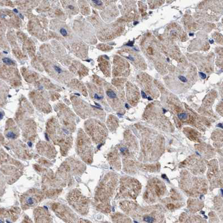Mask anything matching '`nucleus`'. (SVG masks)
<instances>
[{"instance_id":"1","label":"nucleus","mask_w":223,"mask_h":223,"mask_svg":"<svg viewBox=\"0 0 223 223\" xmlns=\"http://www.w3.org/2000/svg\"><path fill=\"white\" fill-rule=\"evenodd\" d=\"M77 153L83 161L90 164L93 161V149L90 139L81 132L79 133L76 141Z\"/></svg>"},{"instance_id":"2","label":"nucleus","mask_w":223,"mask_h":223,"mask_svg":"<svg viewBox=\"0 0 223 223\" xmlns=\"http://www.w3.org/2000/svg\"><path fill=\"white\" fill-rule=\"evenodd\" d=\"M109 175L106 176L96 189L95 199L96 203L97 204V207H102V206H105V205L107 206V204L109 202V198L114 189H112V186L114 185L112 184L113 181L111 178L112 175Z\"/></svg>"},{"instance_id":"3","label":"nucleus","mask_w":223,"mask_h":223,"mask_svg":"<svg viewBox=\"0 0 223 223\" xmlns=\"http://www.w3.org/2000/svg\"><path fill=\"white\" fill-rule=\"evenodd\" d=\"M67 200L69 204L78 211L83 213L87 211L90 203V200L83 196L80 191L77 190L71 191L68 195Z\"/></svg>"},{"instance_id":"4","label":"nucleus","mask_w":223,"mask_h":223,"mask_svg":"<svg viewBox=\"0 0 223 223\" xmlns=\"http://www.w3.org/2000/svg\"><path fill=\"white\" fill-rule=\"evenodd\" d=\"M44 197V194L37 189H32L27 191L21 196V206L24 209L34 206L39 204Z\"/></svg>"},{"instance_id":"5","label":"nucleus","mask_w":223,"mask_h":223,"mask_svg":"<svg viewBox=\"0 0 223 223\" xmlns=\"http://www.w3.org/2000/svg\"><path fill=\"white\" fill-rule=\"evenodd\" d=\"M37 148L39 153L44 156L49 158H53L56 157L57 153L55 148L49 144L41 141L37 144Z\"/></svg>"},{"instance_id":"6","label":"nucleus","mask_w":223,"mask_h":223,"mask_svg":"<svg viewBox=\"0 0 223 223\" xmlns=\"http://www.w3.org/2000/svg\"><path fill=\"white\" fill-rule=\"evenodd\" d=\"M143 221L146 223H157V219L154 215H146L144 216Z\"/></svg>"},{"instance_id":"7","label":"nucleus","mask_w":223,"mask_h":223,"mask_svg":"<svg viewBox=\"0 0 223 223\" xmlns=\"http://www.w3.org/2000/svg\"><path fill=\"white\" fill-rule=\"evenodd\" d=\"M2 61L5 63L7 64V65H12L13 64V62L11 59L8 58H4L2 59Z\"/></svg>"},{"instance_id":"8","label":"nucleus","mask_w":223,"mask_h":223,"mask_svg":"<svg viewBox=\"0 0 223 223\" xmlns=\"http://www.w3.org/2000/svg\"><path fill=\"white\" fill-rule=\"evenodd\" d=\"M107 95L110 98H114L116 97V95L112 91H108L107 92Z\"/></svg>"},{"instance_id":"9","label":"nucleus","mask_w":223,"mask_h":223,"mask_svg":"<svg viewBox=\"0 0 223 223\" xmlns=\"http://www.w3.org/2000/svg\"><path fill=\"white\" fill-rule=\"evenodd\" d=\"M178 117L180 119H186L187 117V114L186 113H181L178 115Z\"/></svg>"},{"instance_id":"10","label":"nucleus","mask_w":223,"mask_h":223,"mask_svg":"<svg viewBox=\"0 0 223 223\" xmlns=\"http://www.w3.org/2000/svg\"><path fill=\"white\" fill-rule=\"evenodd\" d=\"M60 32H61V34L63 36H64V37H66V36L67 35V30L65 29H64V28H62L61 30H60Z\"/></svg>"},{"instance_id":"11","label":"nucleus","mask_w":223,"mask_h":223,"mask_svg":"<svg viewBox=\"0 0 223 223\" xmlns=\"http://www.w3.org/2000/svg\"><path fill=\"white\" fill-rule=\"evenodd\" d=\"M178 78H179L180 80H181L182 82H186L187 81L186 78L185 77H183L182 76H180L178 77Z\"/></svg>"},{"instance_id":"12","label":"nucleus","mask_w":223,"mask_h":223,"mask_svg":"<svg viewBox=\"0 0 223 223\" xmlns=\"http://www.w3.org/2000/svg\"><path fill=\"white\" fill-rule=\"evenodd\" d=\"M92 2L93 3H95L96 5H102V2L101 1H100V0H98V1H92Z\"/></svg>"},{"instance_id":"13","label":"nucleus","mask_w":223,"mask_h":223,"mask_svg":"<svg viewBox=\"0 0 223 223\" xmlns=\"http://www.w3.org/2000/svg\"><path fill=\"white\" fill-rule=\"evenodd\" d=\"M54 69H55V70H56V71L57 72H58V73H61L62 72V69L59 67H57V66H54Z\"/></svg>"},{"instance_id":"14","label":"nucleus","mask_w":223,"mask_h":223,"mask_svg":"<svg viewBox=\"0 0 223 223\" xmlns=\"http://www.w3.org/2000/svg\"><path fill=\"white\" fill-rule=\"evenodd\" d=\"M199 75L202 79H205L206 77V74L204 73H202V72H199Z\"/></svg>"},{"instance_id":"15","label":"nucleus","mask_w":223,"mask_h":223,"mask_svg":"<svg viewBox=\"0 0 223 223\" xmlns=\"http://www.w3.org/2000/svg\"><path fill=\"white\" fill-rule=\"evenodd\" d=\"M94 98H96V99H97V100H100L101 98H103V97H102V96H99L97 95L96 93H95V95H94Z\"/></svg>"},{"instance_id":"16","label":"nucleus","mask_w":223,"mask_h":223,"mask_svg":"<svg viewBox=\"0 0 223 223\" xmlns=\"http://www.w3.org/2000/svg\"><path fill=\"white\" fill-rule=\"evenodd\" d=\"M141 96H142V97L144 98H147V96H146V94L145 93V92H144L143 91H141Z\"/></svg>"},{"instance_id":"17","label":"nucleus","mask_w":223,"mask_h":223,"mask_svg":"<svg viewBox=\"0 0 223 223\" xmlns=\"http://www.w3.org/2000/svg\"><path fill=\"white\" fill-rule=\"evenodd\" d=\"M133 42H130V43H127L126 45H129V46H133Z\"/></svg>"},{"instance_id":"18","label":"nucleus","mask_w":223,"mask_h":223,"mask_svg":"<svg viewBox=\"0 0 223 223\" xmlns=\"http://www.w3.org/2000/svg\"><path fill=\"white\" fill-rule=\"evenodd\" d=\"M218 126L221 127V128H223V124H219L218 125Z\"/></svg>"},{"instance_id":"19","label":"nucleus","mask_w":223,"mask_h":223,"mask_svg":"<svg viewBox=\"0 0 223 223\" xmlns=\"http://www.w3.org/2000/svg\"><path fill=\"white\" fill-rule=\"evenodd\" d=\"M68 7H69V8H71V9H73V8H74V7L73 6H68Z\"/></svg>"},{"instance_id":"20","label":"nucleus","mask_w":223,"mask_h":223,"mask_svg":"<svg viewBox=\"0 0 223 223\" xmlns=\"http://www.w3.org/2000/svg\"><path fill=\"white\" fill-rule=\"evenodd\" d=\"M127 58L130 59V60H131V61H134V59L132 58V57H127Z\"/></svg>"},{"instance_id":"21","label":"nucleus","mask_w":223,"mask_h":223,"mask_svg":"<svg viewBox=\"0 0 223 223\" xmlns=\"http://www.w3.org/2000/svg\"><path fill=\"white\" fill-rule=\"evenodd\" d=\"M13 11H14V12H15L16 13H18V11L16 9H14V10H13Z\"/></svg>"},{"instance_id":"22","label":"nucleus","mask_w":223,"mask_h":223,"mask_svg":"<svg viewBox=\"0 0 223 223\" xmlns=\"http://www.w3.org/2000/svg\"><path fill=\"white\" fill-rule=\"evenodd\" d=\"M2 112H1V119H2Z\"/></svg>"},{"instance_id":"23","label":"nucleus","mask_w":223,"mask_h":223,"mask_svg":"<svg viewBox=\"0 0 223 223\" xmlns=\"http://www.w3.org/2000/svg\"><path fill=\"white\" fill-rule=\"evenodd\" d=\"M125 106H126V108H129V106H128V105L127 104H125Z\"/></svg>"},{"instance_id":"24","label":"nucleus","mask_w":223,"mask_h":223,"mask_svg":"<svg viewBox=\"0 0 223 223\" xmlns=\"http://www.w3.org/2000/svg\"><path fill=\"white\" fill-rule=\"evenodd\" d=\"M210 43H211V44H212V43L214 42V41H213V40H210Z\"/></svg>"},{"instance_id":"25","label":"nucleus","mask_w":223,"mask_h":223,"mask_svg":"<svg viewBox=\"0 0 223 223\" xmlns=\"http://www.w3.org/2000/svg\"><path fill=\"white\" fill-rule=\"evenodd\" d=\"M221 192H222V195H223V189H221Z\"/></svg>"},{"instance_id":"26","label":"nucleus","mask_w":223,"mask_h":223,"mask_svg":"<svg viewBox=\"0 0 223 223\" xmlns=\"http://www.w3.org/2000/svg\"><path fill=\"white\" fill-rule=\"evenodd\" d=\"M20 15V17H21V18H23V16H22V15H21V14H20V15Z\"/></svg>"},{"instance_id":"27","label":"nucleus","mask_w":223,"mask_h":223,"mask_svg":"<svg viewBox=\"0 0 223 223\" xmlns=\"http://www.w3.org/2000/svg\"><path fill=\"white\" fill-rule=\"evenodd\" d=\"M148 99H149V100H152V99H151V97H148Z\"/></svg>"},{"instance_id":"28","label":"nucleus","mask_w":223,"mask_h":223,"mask_svg":"<svg viewBox=\"0 0 223 223\" xmlns=\"http://www.w3.org/2000/svg\"><path fill=\"white\" fill-rule=\"evenodd\" d=\"M194 34H190V36H192Z\"/></svg>"}]
</instances>
